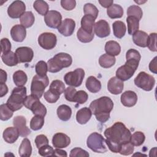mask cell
<instances>
[{
  "label": "cell",
  "mask_w": 157,
  "mask_h": 157,
  "mask_svg": "<svg viewBox=\"0 0 157 157\" xmlns=\"http://www.w3.org/2000/svg\"><path fill=\"white\" fill-rule=\"evenodd\" d=\"M104 136L105 143L109 150L117 153L120 152L123 144L130 141L131 133L123 123L118 121L104 131Z\"/></svg>",
  "instance_id": "cell-1"
},
{
  "label": "cell",
  "mask_w": 157,
  "mask_h": 157,
  "mask_svg": "<svg viewBox=\"0 0 157 157\" xmlns=\"http://www.w3.org/2000/svg\"><path fill=\"white\" fill-rule=\"evenodd\" d=\"M96 120L105 123L110 118V113L113 108L112 100L107 96H102L92 101L89 107Z\"/></svg>",
  "instance_id": "cell-2"
},
{
  "label": "cell",
  "mask_w": 157,
  "mask_h": 157,
  "mask_svg": "<svg viewBox=\"0 0 157 157\" xmlns=\"http://www.w3.org/2000/svg\"><path fill=\"white\" fill-rule=\"evenodd\" d=\"M72 63L71 56L66 53H58L47 61L48 71L56 73L63 68L69 67Z\"/></svg>",
  "instance_id": "cell-3"
},
{
  "label": "cell",
  "mask_w": 157,
  "mask_h": 157,
  "mask_svg": "<svg viewBox=\"0 0 157 157\" xmlns=\"http://www.w3.org/2000/svg\"><path fill=\"white\" fill-rule=\"evenodd\" d=\"M26 97V88L17 86L13 88L10 96L7 101V105L14 112L20 109L23 105V102Z\"/></svg>",
  "instance_id": "cell-4"
},
{
  "label": "cell",
  "mask_w": 157,
  "mask_h": 157,
  "mask_svg": "<svg viewBox=\"0 0 157 157\" xmlns=\"http://www.w3.org/2000/svg\"><path fill=\"white\" fill-rule=\"evenodd\" d=\"M86 145L88 147L96 153H103L107 149L105 145V139L102 136L96 132L91 133L87 138Z\"/></svg>",
  "instance_id": "cell-5"
},
{
  "label": "cell",
  "mask_w": 157,
  "mask_h": 157,
  "mask_svg": "<svg viewBox=\"0 0 157 157\" xmlns=\"http://www.w3.org/2000/svg\"><path fill=\"white\" fill-rule=\"evenodd\" d=\"M48 84L49 80L47 75L44 77H41L38 75H34L31 84V94L40 98L43 94H44L45 89Z\"/></svg>",
  "instance_id": "cell-6"
},
{
  "label": "cell",
  "mask_w": 157,
  "mask_h": 157,
  "mask_svg": "<svg viewBox=\"0 0 157 157\" xmlns=\"http://www.w3.org/2000/svg\"><path fill=\"white\" fill-rule=\"evenodd\" d=\"M134 82L137 87L147 91H151L155 85L154 77L144 71L140 72L138 74Z\"/></svg>",
  "instance_id": "cell-7"
},
{
  "label": "cell",
  "mask_w": 157,
  "mask_h": 157,
  "mask_svg": "<svg viewBox=\"0 0 157 157\" xmlns=\"http://www.w3.org/2000/svg\"><path fill=\"white\" fill-rule=\"evenodd\" d=\"M85 77V71L82 68H77L74 71L66 73L64 77L65 83L73 87H78L82 83Z\"/></svg>",
  "instance_id": "cell-8"
},
{
  "label": "cell",
  "mask_w": 157,
  "mask_h": 157,
  "mask_svg": "<svg viewBox=\"0 0 157 157\" xmlns=\"http://www.w3.org/2000/svg\"><path fill=\"white\" fill-rule=\"evenodd\" d=\"M57 37L52 33H43L38 37L39 45L45 50L53 49L56 45Z\"/></svg>",
  "instance_id": "cell-9"
},
{
  "label": "cell",
  "mask_w": 157,
  "mask_h": 157,
  "mask_svg": "<svg viewBox=\"0 0 157 157\" xmlns=\"http://www.w3.org/2000/svg\"><path fill=\"white\" fill-rule=\"evenodd\" d=\"M26 6L21 1H15L8 7L7 13L12 18H18L25 12Z\"/></svg>",
  "instance_id": "cell-10"
},
{
  "label": "cell",
  "mask_w": 157,
  "mask_h": 157,
  "mask_svg": "<svg viewBox=\"0 0 157 157\" xmlns=\"http://www.w3.org/2000/svg\"><path fill=\"white\" fill-rule=\"evenodd\" d=\"M44 21L47 26L56 29L62 22V16L58 11L49 10L44 16Z\"/></svg>",
  "instance_id": "cell-11"
},
{
  "label": "cell",
  "mask_w": 157,
  "mask_h": 157,
  "mask_svg": "<svg viewBox=\"0 0 157 157\" xmlns=\"http://www.w3.org/2000/svg\"><path fill=\"white\" fill-rule=\"evenodd\" d=\"M13 124L18 129L20 136L26 137L30 134L31 130L26 126V120L25 117L16 116L13 120Z\"/></svg>",
  "instance_id": "cell-12"
},
{
  "label": "cell",
  "mask_w": 157,
  "mask_h": 157,
  "mask_svg": "<svg viewBox=\"0 0 157 157\" xmlns=\"http://www.w3.org/2000/svg\"><path fill=\"white\" fill-rule=\"evenodd\" d=\"M15 54L19 63H29L34 56L33 50L28 47H20L16 49Z\"/></svg>",
  "instance_id": "cell-13"
},
{
  "label": "cell",
  "mask_w": 157,
  "mask_h": 157,
  "mask_svg": "<svg viewBox=\"0 0 157 157\" xmlns=\"http://www.w3.org/2000/svg\"><path fill=\"white\" fill-rule=\"evenodd\" d=\"M75 28V22L71 18L64 19L58 28V32L64 36L67 37L71 36Z\"/></svg>",
  "instance_id": "cell-14"
},
{
  "label": "cell",
  "mask_w": 157,
  "mask_h": 157,
  "mask_svg": "<svg viewBox=\"0 0 157 157\" xmlns=\"http://www.w3.org/2000/svg\"><path fill=\"white\" fill-rule=\"evenodd\" d=\"M94 34L99 37L104 38L109 36L110 29L107 21L101 20L95 23L94 25Z\"/></svg>",
  "instance_id": "cell-15"
},
{
  "label": "cell",
  "mask_w": 157,
  "mask_h": 157,
  "mask_svg": "<svg viewBox=\"0 0 157 157\" xmlns=\"http://www.w3.org/2000/svg\"><path fill=\"white\" fill-rule=\"evenodd\" d=\"M126 61L125 64L131 66L136 71L141 58L140 53L135 49H129L126 53Z\"/></svg>",
  "instance_id": "cell-16"
},
{
  "label": "cell",
  "mask_w": 157,
  "mask_h": 157,
  "mask_svg": "<svg viewBox=\"0 0 157 157\" xmlns=\"http://www.w3.org/2000/svg\"><path fill=\"white\" fill-rule=\"evenodd\" d=\"M71 143L70 137L66 134L62 132L56 133L52 138V144L57 148H66Z\"/></svg>",
  "instance_id": "cell-17"
},
{
  "label": "cell",
  "mask_w": 157,
  "mask_h": 157,
  "mask_svg": "<svg viewBox=\"0 0 157 157\" xmlns=\"http://www.w3.org/2000/svg\"><path fill=\"white\" fill-rule=\"evenodd\" d=\"M124 88L123 82L117 77H113L108 81L107 90L113 94L117 95L121 93Z\"/></svg>",
  "instance_id": "cell-18"
},
{
  "label": "cell",
  "mask_w": 157,
  "mask_h": 157,
  "mask_svg": "<svg viewBox=\"0 0 157 157\" xmlns=\"http://www.w3.org/2000/svg\"><path fill=\"white\" fill-rule=\"evenodd\" d=\"M135 71L134 69L124 64L117 69L116 71V77L123 82L126 81L133 76Z\"/></svg>",
  "instance_id": "cell-19"
},
{
  "label": "cell",
  "mask_w": 157,
  "mask_h": 157,
  "mask_svg": "<svg viewBox=\"0 0 157 157\" xmlns=\"http://www.w3.org/2000/svg\"><path fill=\"white\" fill-rule=\"evenodd\" d=\"M137 101V96L134 91L128 90L121 95V102L122 104L128 107H131L136 105Z\"/></svg>",
  "instance_id": "cell-20"
},
{
  "label": "cell",
  "mask_w": 157,
  "mask_h": 157,
  "mask_svg": "<svg viewBox=\"0 0 157 157\" xmlns=\"http://www.w3.org/2000/svg\"><path fill=\"white\" fill-rule=\"evenodd\" d=\"M10 36L14 41L23 42L26 36V28L21 25H15L10 29Z\"/></svg>",
  "instance_id": "cell-21"
},
{
  "label": "cell",
  "mask_w": 157,
  "mask_h": 157,
  "mask_svg": "<svg viewBox=\"0 0 157 157\" xmlns=\"http://www.w3.org/2000/svg\"><path fill=\"white\" fill-rule=\"evenodd\" d=\"M20 136L18 129L16 127H8L3 132V139L8 144L14 143Z\"/></svg>",
  "instance_id": "cell-22"
},
{
  "label": "cell",
  "mask_w": 157,
  "mask_h": 157,
  "mask_svg": "<svg viewBox=\"0 0 157 157\" xmlns=\"http://www.w3.org/2000/svg\"><path fill=\"white\" fill-rule=\"evenodd\" d=\"M92 112L90 108L85 107L78 110L76 113V120L80 124H86L91 118Z\"/></svg>",
  "instance_id": "cell-23"
},
{
  "label": "cell",
  "mask_w": 157,
  "mask_h": 157,
  "mask_svg": "<svg viewBox=\"0 0 157 157\" xmlns=\"http://www.w3.org/2000/svg\"><path fill=\"white\" fill-rule=\"evenodd\" d=\"M148 35L143 31L138 30L132 34V40L134 43L140 47H146Z\"/></svg>",
  "instance_id": "cell-24"
},
{
  "label": "cell",
  "mask_w": 157,
  "mask_h": 157,
  "mask_svg": "<svg viewBox=\"0 0 157 157\" xmlns=\"http://www.w3.org/2000/svg\"><path fill=\"white\" fill-rule=\"evenodd\" d=\"M85 86L87 90L93 93L99 92L101 89V83L94 76H90L86 79Z\"/></svg>",
  "instance_id": "cell-25"
},
{
  "label": "cell",
  "mask_w": 157,
  "mask_h": 157,
  "mask_svg": "<svg viewBox=\"0 0 157 157\" xmlns=\"http://www.w3.org/2000/svg\"><path fill=\"white\" fill-rule=\"evenodd\" d=\"M95 18L90 15H85L81 20V28L89 33H93Z\"/></svg>",
  "instance_id": "cell-26"
},
{
  "label": "cell",
  "mask_w": 157,
  "mask_h": 157,
  "mask_svg": "<svg viewBox=\"0 0 157 157\" xmlns=\"http://www.w3.org/2000/svg\"><path fill=\"white\" fill-rule=\"evenodd\" d=\"M105 51L107 54L112 56H118L121 52L120 44L115 40H109L105 43Z\"/></svg>",
  "instance_id": "cell-27"
},
{
  "label": "cell",
  "mask_w": 157,
  "mask_h": 157,
  "mask_svg": "<svg viewBox=\"0 0 157 157\" xmlns=\"http://www.w3.org/2000/svg\"><path fill=\"white\" fill-rule=\"evenodd\" d=\"M18 153L21 157H29L31 155L32 146L28 138L23 139L18 149Z\"/></svg>",
  "instance_id": "cell-28"
},
{
  "label": "cell",
  "mask_w": 157,
  "mask_h": 157,
  "mask_svg": "<svg viewBox=\"0 0 157 157\" xmlns=\"http://www.w3.org/2000/svg\"><path fill=\"white\" fill-rule=\"evenodd\" d=\"M56 113L58 118L61 120L66 121L71 117L72 110L69 106L66 104H62L58 107Z\"/></svg>",
  "instance_id": "cell-29"
},
{
  "label": "cell",
  "mask_w": 157,
  "mask_h": 157,
  "mask_svg": "<svg viewBox=\"0 0 157 157\" xmlns=\"http://www.w3.org/2000/svg\"><path fill=\"white\" fill-rule=\"evenodd\" d=\"M107 15L112 19L120 18L123 15V7L117 4H113L107 10Z\"/></svg>",
  "instance_id": "cell-30"
},
{
  "label": "cell",
  "mask_w": 157,
  "mask_h": 157,
  "mask_svg": "<svg viewBox=\"0 0 157 157\" xmlns=\"http://www.w3.org/2000/svg\"><path fill=\"white\" fill-rule=\"evenodd\" d=\"M114 36L118 39H121L126 33V27L125 24L121 21H115L112 24Z\"/></svg>",
  "instance_id": "cell-31"
},
{
  "label": "cell",
  "mask_w": 157,
  "mask_h": 157,
  "mask_svg": "<svg viewBox=\"0 0 157 157\" xmlns=\"http://www.w3.org/2000/svg\"><path fill=\"white\" fill-rule=\"evenodd\" d=\"M1 59L2 62L8 66H14L19 63L15 53L12 51L2 54Z\"/></svg>",
  "instance_id": "cell-32"
},
{
  "label": "cell",
  "mask_w": 157,
  "mask_h": 157,
  "mask_svg": "<svg viewBox=\"0 0 157 157\" xmlns=\"http://www.w3.org/2000/svg\"><path fill=\"white\" fill-rule=\"evenodd\" d=\"M115 56L107 53L102 55L99 59V64L103 68H110L115 64Z\"/></svg>",
  "instance_id": "cell-33"
},
{
  "label": "cell",
  "mask_w": 157,
  "mask_h": 157,
  "mask_svg": "<svg viewBox=\"0 0 157 157\" xmlns=\"http://www.w3.org/2000/svg\"><path fill=\"white\" fill-rule=\"evenodd\" d=\"M34 15L31 11L25 12L20 18V21L21 25L25 28L32 26L34 23Z\"/></svg>",
  "instance_id": "cell-34"
},
{
  "label": "cell",
  "mask_w": 157,
  "mask_h": 157,
  "mask_svg": "<svg viewBox=\"0 0 157 157\" xmlns=\"http://www.w3.org/2000/svg\"><path fill=\"white\" fill-rule=\"evenodd\" d=\"M13 80L17 86H23L28 80V77L26 73L21 71H17L13 74Z\"/></svg>",
  "instance_id": "cell-35"
},
{
  "label": "cell",
  "mask_w": 157,
  "mask_h": 157,
  "mask_svg": "<svg viewBox=\"0 0 157 157\" xmlns=\"http://www.w3.org/2000/svg\"><path fill=\"white\" fill-rule=\"evenodd\" d=\"M128 24V32L130 35H132L134 33L139 30V20L134 17L128 16L126 18Z\"/></svg>",
  "instance_id": "cell-36"
},
{
  "label": "cell",
  "mask_w": 157,
  "mask_h": 157,
  "mask_svg": "<svg viewBox=\"0 0 157 157\" xmlns=\"http://www.w3.org/2000/svg\"><path fill=\"white\" fill-rule=\"evenodd\" d=\"M33 7L38 13L44 16L47 14L49 9L48 4L42 0L35 1L33 4Z\"/></svg>",
  "instance_id": "cell-37"
},
{
  "label": "cell",
  "mask_w": 157,
  "mask_h": 157,
  "mask_svg": "<svg viewBox=\"0 0 157 157\" xmlns=\"http://www.w3.org/2000/svg\"><path fill=\"white\" fill-rule=\"evenodd\" d=\"M145 140V136L144 134L141 131H136L131 134L130 139V143L136 147L140 146L142 145Z\"/></svg>",
  "instance_id": "cell-38"
},
{
  "label": "cell",
  "mask_w": 157,
  "mask_h": 157,
  "mask_svg": "<svg viewBox=\"0 0 157 157\" xmlns=\"http://www.w3.org/2000/svg\"><path fill=\"white\" fill-rule=\"evenodd\" d=\"M94 34L93 33H89L82 28H80L77 33V37L79 41L83 43H88L90 42L94 38Z\"/></svg>",
  "instance_id": "cell-39"
},
{
  "label": "cell",
  "mask_w": 157,
  "mask_h": 157,
  "mask_svg": "<svg viewBox=\"0 0 157 157\" xmlns=\"http://www.w3.org/2000/svg\"><path fill=\"white\" fill-rule=\"evenodd\" d=\"M35 115L45 117L47 114V109L45 105L40 102V100L36 101L30 109Z\"/></svg>",
  "instance_id": "cell-40"
},
{
  "label": "cell",
  "mask_w": 157,
  "mask_h": 157,
  "mask_svg": "<svg viewBox=\"0 0 157 157\" xmlns=\"http://www.w3.org/2000/svg\"><path fill=\"white\" fill-rule=\"evenodd\" d=\"M49 90L53 91L55 93H57L61 95L64 92L65 90V85L64 83L59 80H55L52 82L50 85Z\"/></svg>",
  "instance_id": "cell-41"
},
{
  "label": "cell",
  "mask_w": 157,
  "mask_h": 157,
  "mask_svg": "<svg viewBox=\"0 0 157 157\" xmlns=\"http://www.w3.org/2000/svg\"><path fill=\"white\" fill-rule=\"evenodd\" d=\"M13 111L7 105V104H2L0 105V118L2 121H6L13 116Z\"/></svg>",
  "instance_id": "cell-42"
},
{
  "label": "cell",
  "mask_w": 157,
  "mask_h": 157,
  "mask_svg": "<svg viewBox=\"0 0 157 157\" xmlns=\"http://www.w3.org/2000/svg\"><path fill=\"white\" fill-rule=\"evenodd\" d=\"M44 124V117L39 115H35L30 121V128L34 131L40 129Z\"/></svg>",
  "instance_id": "cell-43"
},
{
  "label": "cell",
  "mask_w": 157,
  "mask_h": 157,
  "mask_svg": "<svg viewBox=\"0 0 157 157\" xmlns=\"http://www.w3.org/2000/svg\"><path fill=\"white\" fill-rule=\"evenodd\" d=\"M127 15L128 16H132L137 18L139 21L141 20L142 15H143V12L142 9L136 5H132L129 6L127 9Z\"/></svg>",
  "instance_id": "cell-44"
},
{
  "label": "cell",
  "mask_w": 157,
  "mask_h": 157,
  "mask_svg": "<svg viewBox=\"0 0 157 157\" xmlns=\"http://www.w3.org/2000/svg\"><path fill=\"white\" fill-rule=\"evenodd\" d=\"M35 71L37 75L39 76L44 77L47 75V72L48 71L47 63L42 60L38 61L35 66Z\"/></svg>",
  "instance_id": "cell-45"
},
{
  "label": "cell",
  "mask_w": 157,
  "mask_h": 157,
  "mask_svg": "<svg viewBox=\"0 0 157 157\" xmlns=\"http://www.w3.org/2000/svg\"><path fill=\"white\" fill-rule=\"evenodd\" d=\"M83 12L85 15H91L95 19H96L99 13V10L97 7L91 3H86L84 5Z\"/></svg>",
  "instance_id": "cell-46"
},
{
  "label": "cell",
  "mask_w": 157,
  "mask_h": 157,
  "mask_svg": "<svg viewBox=\"0 0 157 157\" xmlns=\"http://www.w3.org/2000/svg\"><path fill=\"white\" fill-rule=\"evenodd\" d=\"M147 47L152 52H156V33H153L150 34L148 36V39L147 42Z\"/></svg>",
  "instance_id": "cell-47"
},
{
  "label": "cell",
  "mask_w": 157,
  "mask_h": 157,
  "mask_svg": "<svg viewBox=\"0 0 157 157\" xmlns=\"http://www.w3.org/2000/svg\"><path fill=\"white\" fill-rule=\"evenodd\" d=\"M88 98V95L87 93L83 90H79L77 91L74 99V102H77L79 104H83L86 102Z\"/></svg>",
  "instance_id": "cell-48"
},
{
  "label": "cell",
  "mask_w": 157,
  "mask_h": 157,
  "mask_svg": "<svg viewBox=\"0 0 157 157\" xmlns=\"http://www.w3.org/2000/svg\"><path fill=\"white\" fill-rule=\"evenodd\" d=\"M44 99L49 103H55L59 98L60 95L54 93L50 90H47L44 94Z\"/></svg>",
  "instance_id": "cell-49"
},
{
  "label": "cell",
  "mask_w": 157,
  "mask_h": 157,
  "mask_svg": "<svg viewBox=\"0 0 157 157\" xmlns=\"http://www.w3.org/2000/svg\"><path fill=\"white\" fill-rule=\"evenodd\" d=\"M134 145H132L130 143V142H129L123 144L121 145V149L119 153L122 155L127 156L132 154L134 151Z\"/></svg>",
  "instance_id": "cell-50"
},
{
  "label": "cell",
  "mask_w": 157,
  "mask_h": 157,
  "mask_svg": "<svg viewBox=\"0 0 157 157\" xmlns=\"http://www.w3.org/2000/svg\"><path fill=\"white\" fill-rule=\"evenodd\" d=\"M38 153L42 156H53L54 150L53 148L48 145H44L39 148H38Z\"/></svg>",
  "instance_id": "cell-51"
},
{
  "label": "cell",
  "mask_w": 157,
  "mask_h": 157,
  "mask_svg": "<svg viewBox=\"0 0 157 157\" xmlns=\"http://www.w3.org/2000/svg\"><path fill=\"white\" fill-rule=\"evenodd\" d=\"M77 93L76 89L73 86H68L64 90V97L69 102H74L75 95Z\"/></svg>",
  "instance_id": "cell-52"
},
{
  "label": "cell",
  "mask_w": 157,
  "mask_h": 157,
  "mask_svg": "<svg viewBox=\"0 0 157 157\" xmlns=\"http://www.w3.org/2000/svg\"><path fill=\"white\" fill-rule=\"evenodd\" d=\"M90 154L86 150L79 148L75 147L72 149L70 151L69 156L71 157H78V156H89Z\"/></svg>",
  "instance_id": "cell-53"
},
{
  "label": "cell",
  "mask_w": 157,
  "mask_h": 157,
  "mask_svg": "<svg viewBox=\"0 0 157 157\" xmlns=\"http://www.w3.org/2000/svg\"><path fill=\"white\" fill-rule=\"evenodd\" d=\"M39 100V98L36 97L34 95L31 94L29 96H27L26 97V98L24 100L23 102V105H25V107L26 108H27L28 109H31V107L33 106V105L37 101Z\"/></svg>",
  "instance_id": "cell-54"
},
{
  "label": "cell",
  "mask_w": 157,
  "mask_h": 157,
  "mask_svg": "<svg viewBox=\"0 0 157 157\" xmlns=\"http://www.w3.org/2000/svg\"><path fill=\"white\" fill-rule=\"evenodd\" d=\"M34 142L37 148H39L44 145H48V139H47L46 136L44 134H40L36 137Z\"/></svg>",
  "instance_id": "cell-55"
},
{
  "label": "cell",
  "mask_w": 157,
  "mask_h": 157,
  "mask_svg": "<svg viewBox=\"0 0 157 157\" xmlns=\"http://www.w3.org/2000/svg\"><path fill=\"white\" fill-rule=\"evenodd\" d=\"M61 7L66 10H71L75 7L76 1L74 0H61Z\"/></svg>",
  "instance_id": "cell-56"
},
{
  "label": "cell",
  "mask_w": 157,
  "mask_h": 157,
  "mask_svg": "<svg viewBox=\"0 0 157 157\" xmlns=\"http://www.w3.org/2000/svg\"><path fill=\"white\" fill-rule=\"evenodd\" d=\"M1 53H6L10 51L11 44L7 38H3L1 40Z\"/></svg>",
  "instance_id": "cell-57"
},
{
  "label": "cell",
  "mask_w": 157,
  "mask_h": 157,
  "mask_svg": "<svg viewBox=\"0 0 157 157\" xmlns=\"http://www.w3.org/2000/svg\"><path fill=\"white\" fill-rule=\"evenodd\" d=\"M156 59H157V56H155L150 63L149 64V69L150 71L156 74H157V71H156Z\"/></svg>",
  "instance_id": "cell-58"
},
{
  "label": "cell",
  "mask_w": 157,
  "mask_h": 157,
  "mask_svg": "<svg viewBox=\"0 0 157 157\" xmlns=\"http://www.w3.org/2000/svg\"><path fill=\"white\" fill-rule=\"evenodd\" d=\"M53 156H61V157H66L67 156V153L65 150H61V148H56V149L54 150Z\"/></svg>",
  "instance_id": "cell-59"
},
{
  "label": "cell",
  "mask_w": 157,
  "mask_h": 157,
  "mask_svg": "<svg viewBox=\"0 0 157 157\" xmlns=\"http://www.w3.org/2000/svg\"><path fill=\"white\" fill-rule=\"evenodd\" d=\"M98 2L104 8H108L113 4V0H99Z\"/></svg>",
  "instance_id": "cell-60"
},
{
  "label": "cell",
  "mask_w": 157,
  "mask_h": 157,
  "mask_svg": "<svg viewBox=\"0 0 157 157\" xmlns=\"http://www.w3.org/2000/svg\"><path fill=\"white\" fill-rule=\"evenodd\" d=\"M0 97L2 98L5 96L8 92V87L6 83H0Z\"/></svg>",
  "instance_id": "cell-61"
},
{
  "label": "cell",
  "mask_w": 157,
  "mask_h": 157,
  "mask_svg": "<svg viewBox=\"0 0 157 157\" xmlns=\"http://www.w3.org/2000/svg\"><path fill=\"white\" fill-rule=\"evenodd\" d=\"M1 76H0V83H5L7 81V75L5 71L1 69Z\"/></svg>",
  "instance_id": "cell-62"
},
{
  "label": "cell",
  "mask_w": 157,
  "mask_h": 157,
  "mask_svg": "<svg viewBox=\"0 0 157 157\" xmlns=\"http://www.w3.org/2000/svg\"><path fill=\"white\" fill-rule=\"evenodd\" d=\"M135 2H137V4H142V3H144V2H145L146 1H144V2H143V1H142V2H141V1H140V2H138V1H135Z\"/></svg>",
  "instance_id": "cell-63"
}]
</instances>
